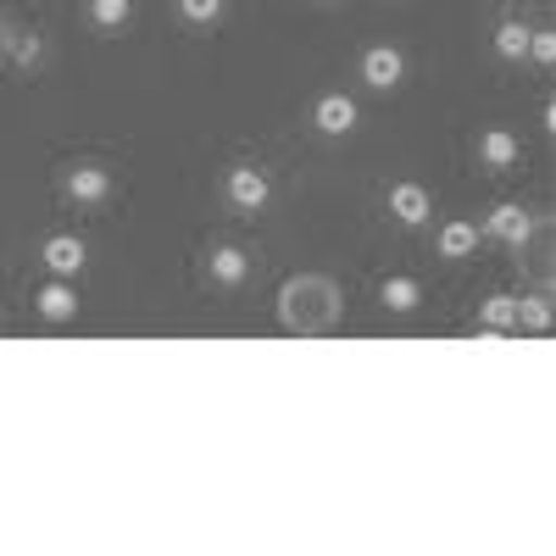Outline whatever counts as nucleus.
<instances>
[{"mask_svg": "<svg viewBox=\"0 0 556 556\" xmlns=\"http://www.w3.org/2000/svg\"><path fill=\"white\" fill-rule=\"evenodd\" d=\"M356 117H362V106L345 96V89H329V96H317V106H312V123H317V134H329V139L351 134V128H356Z\"/></svg>", "mask_w": 556, "mask_h": 556, "instance_id": "39448f33", "label": "nucleus"}, {"mask_svg": "<svg viewBox=\"0 0 556 556\" xmlns=\"http://www.w3.org/2000/svg\"><path fill=\"white\" fill-rule=\"evenodd\" d=\"M490 45H495L501 62H523V56H529V28H523V23H501V28L490 34Z\"/></svg>", "mask_w": 556, "mask_h": 556, "instance_id": "2eb2a0df", "label": "nucleus"}, {"mask_svg": "<svg viewBox=\"0 0 556 556\" xmlns=\"http://www.w3.org/2000/svg\"><path fill=\"white\" fill-rule=\"evenodd\" d=\"M178 17L195 23V28H212L223 17V0H178Z\"/></svg>", "mask_w": 556, "mask_h": 556, "instance_id": "a211bd4d", "label": "nucleus"}, {"mask_svg": "<svg viewBox=\"0 0 556 556\" xmlns=\"http://www.w3.org/2000/svg\"><path fill=\"white\" fill-rule=\"evenodd\" d=\"M39 51H45L39 39H17V62H39Z\"/></svg>", "mask_w": 556, "mask_h": 556, "instance_id": "aec40b11", "label": "nucleus"}, {"mask_svg": "<svg viewBox=\"0 0 556 556\" xmlns=\"http://www.w3.org/2000/svg\"><path fill=\"white\" fill-rule=\"evenodd\" d=\"M401 78H406V56L395 45H367L362 51V84L367 89H395Z\"/></svg>", "mask_w": 556, "mask_h": 556, "instance_id": "423d86ee", "label": "nucleus"}, {"mask_svg": "<svg viewBox=\"0 0 556 556\" xmlns=\"http://www.w3.org/2000/svg\"><path fill=\"white\" fill-rule=\"evenodd\" d=\"M128 17H134V0H89V23L106 34H117Z\"/></svg>", "mask_w": 556, "mask_h": 556, "instance_id": "dca6fc26", "label": "nucleus"}, {"mask_svg": "<svg viewBox=\"0 0 556 556\" xmlns=\"http://www.w3.org/2000/svg\"><path fill=\"white\" fill-rule=\"evenodd\" d=\"M223 195H228V206L235 212H267V201H273V184H267V173L262 167H228V178H223Z\"/></svg>", "mask_w": 556, "mask_h": 556, "instance_id": "7ed1b4c3", "label": "nucleus"}, {"mask_svg": "<svg viewBox=\"0 0 556 556\" xmlns=\"http://www.w3.org/2000/svg\"><path fill=\"white\" fill-rule=\"evenodd\" d=\"M479 323H484V334L518 329V295H490V301L479 306Z\"/></svg>", "mask_w": 556, "mask_h": 556, "instance_id": "ddd939ff", "label": "nucleus"}, {"mask_svg": "<svg viewBox=\"0 0 556 556\" xmlns=\"http://www.w3.org/2000/svg\"><path fill=\"white\" fill-rule=\"evenodd\" d=\"M39 262L51 267V278H78L84 262H89V251H84L78 235H51V240L39 245Z\"/></svg>", "mask_w": 556, "mask_h": 556, "instance_id": "0eeeda50", "label": "nucleus"}, {"mask_svg": "<svg viewBox=\"0 0 556 556\" xmlns=\"http://www.w3.org/2000/svg\"><path fill=\"white\" fill-rule=\"evenodd\" d=\"M340 285L329 273H295L285 278V290H278V323H285V334H329L340 323Z\"/></svg>", "mask_w": 556, "mask_h": 556, "instance_id": "f257e3e1", "label": "nucleus"}, {"mask_svg": "<svg viewBox=\"0 0 556 556\" xmlns=\"http://www.w3.org/2000/svg\"><path fill=\"white\" fill-rule=\"evenodd\" d=\"M67 195H73L78 206H101V201L112 195V173L96 167V162H78V167L67 173Z\"/></svg>", "mask_w": 556, "mask_h": 556, "instance_id": "6e6552de", "label": "nucleus"}, {"mask_svg": "<svg viewBox=\"0 0 556 556\" xmlns=\"http://www.w3.org/2000/svg\"><path fill=\"white\" fill-rule=\"evenodd\" d=\"M34 312L45 323H67V317H78V290L67 285V278H51L45 290H34Z\"/></svg>", "mask_w": 556, "mask_h": 556, "instance_id": "9d476101", "label": "nucleus"}, {"mask_svg": "<svg viewBox=\"0 0 556 556\" xmlns=\"http://www.w3.org/2000/svg\"><path fill=\"white\" fill-rule=\"evenodd\" d=\"M529 56H534L540 67L556 62V34H551V28H529Z\"/></svg>", "mask_w": 556, "mask_h": 556, "instance_id": "6ab92c4d", "label": "nucleus"}, {"mask_svg": "<svg viewBox=\"0 0 556 556\" xmlns=\"http://www.w3.org/2000/svg\"><path fill=\"white\" fill-rule=\"evenodd\" d=\"M479 235H484V240H495V245L523 251V245L534 240V212H529V206H518V201H501V206H490V217H484Z\"/></svg>", "mask_w": 556, "mask_h": 556, "instance_id": "f03ea898", "label": "nucleus"}, {"mask_svg": "<svg viewBox=\"0 0 556 556\" xmlns=\"http://www.w3.org/2000/svg\"><path fill=\"white\" fill-rule=\"evenodd\" d=\"M518 323H529L534 334H545L551 329V295H523L518 301Z\"/></svg>", "mask_w": 556, "mask_h": 556, "instance_id": "f3484780", "label": "nucleus"}, {"mask_svg": "<svg viewBox=\"0 0 556 556\" xmlns=\"http://www.w3.org/2000/svg\"><path fill=\"white\" fill-rule=\"evenodd\" d=\"M440 256H445V262H468V256H479V223L451 217V223L440 228Z\"/></svg>", "mask_w": 556, "mask_h": 556, "instance_id": "f8f14e48", "label": "nucleus"}, {"mask_svg": "<svg viewBox=\"0 0 556 556\" xmlns=\"http://www.w3.org/2000/svg\"><path fill=\"white\" fill-rule=\"evenodd\" d=\"M390 217L401 223V228H424L429 223V212H434V195L424 190V184H412V178H401V184H390Z\"/></svg>", "mask_w": 556, "mask_h": 556, "instance_id": "20e7f679", "label": "nucleus"}, {"mask_svg": "<svg viewBox=\"0 0 556 556\" xmlns=\"http://www.w3.org/2000/svg\"><path fill=\"white\" fill-rule=\"evenodd\" d=\"M518 156H523V146H518L513 128H484V134H479V162H484L490 173L518 167Z\"/></svg>", "mask_w": 556, "mask_h": 556, "instance_id": "1a4fd4ad", "label": "nucleus"}, {"mask_svg": "<svg viewBox=\"0 0 556 556\" xmlns=\"http://www.w3.org/2000/svg\"><path fill=\"white\" fill-rule=\"evenodd\" d=\"M206 273H212V285L235 290V285H245V278H251V256H245L240 245H212V256H206Z\"/></svg>", "mask_w": 556, "mask_h": 556, "instance_id": "9b49d317", "label": "nucleus"}, {"mask_svg": "<svg viewBox=\"0 0 556 556\" xmlns=\"http://www.w3.org/2000/svg\"><path fill=\"white\" fill-rule=\"evenodd\" d=\"M379 301H384L390 312H417V301H424V285H417V278H406V273H395V278H384Z\"/></svg>", "mask_w": 556, "mask_h": 556, "instance_id": "4468645a", "label": "nucleus"}]
</instances>
